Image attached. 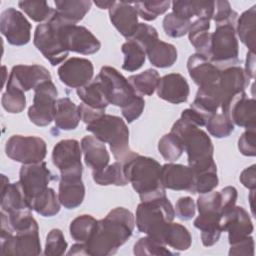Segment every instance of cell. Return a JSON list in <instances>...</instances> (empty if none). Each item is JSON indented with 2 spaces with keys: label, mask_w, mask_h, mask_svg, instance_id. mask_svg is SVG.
I'll return each instance as SVG.
<instances>
[{
  "label": "cell",
  "mask_w": 256,
  "mask_h": 256,
  "mask_svg": "<svg viewBox=\"0 0 256 256\" xmlns=\"http://www.w3.org/2000/svg\"><path fill=\"white\" fill-rule=\"evenodd\" d=\"M170 1H137L133 2L138 15L146 20H155L159 15L164 14L170 7Z\"/></svg>",
  "instance_id": "46"
},
{
  "label": "cell",
  "mask_w": 256,
  "mask_h": 256,
  "mask_svg": "<svg viewBox=\"0 0 256 256\" xmlns=\"http://www.w3.org/2000/svg\"><path fill=\"white\" fill-rule=\"evenodd\" d=\"M161 241L174 250L184 251L190 248L192 236L185 226L172 221L164 228Z\"/></svg>",
  "instance_id": "33"
},
{
  "label": "cell",
  "mask_w": 256,
  "mask_h": 256,
  "mask_svg": "<svg viewBox=\"0 0 256 256\" xmlns=\"http://www.w3.org/2000/svg\"><path fill=\"white\" fill-rule=\"evenodd\" d=\"M60 37L68 51L90 55L99 51L100 41L84 26L64 25L60 28Z\"/></svg>",
  "instance_id": "15"
},
{
  "label": "cell",
  "mask_w": 256,
  "mask_h": 256,
  "mask_svg": "<svg viewBox=\"0 0 256 256\" xmlns=\"http://www.w3.org/2000/svg\"><path fill=\"white\" fill-rule=\"evenodd\" d=\"M67 242L60 229H52L46 236L44 254L46 256H60L66 252Z\"/></svg>",
  "instance_id": "51"
},
{
  "label": "cell",
  "mask_w": 256,
  "mask_h": 256,
  "mask_svg": "<svg viewBox=\"0 0 256 256\" xmlns=\"http://www.w3.org/2000/svg\"><path fill=\"white\" fill-rule=\"evenodd\" d=\"M64 25L53 12L50 19L47 22L39 24L34 32L33 43L35 47L52 66L64 61L69 53L60 37V28Z\"/></svg>",
  "instance_id": "7"
},
{
  "label": "cell",
  "mask_w": 256,
  "mask_h": 256,
  "mask_svg": "<svg viewBox=\"0 0 256 256\" xmlns=\"http://www.w3.org/2000/svg\"><path fill=\"white\" fill-rule=\"evenodd\" d=\"M135 227L133 213L124 208L112 209L103 219L98 220L97 226L85 242L88 255H113L132 235Z\"/></svg>",
  "instance_id": "1"
},
{
  "label": "cell",
  "mask_w": 256,
  "mask_h": 256,
  "mask_svg": "<svg viewBox=\"0 0 256 256\" xmlns=\"http://www.w3.org/2000/svg\"><path fill=\"white\" fill-rule=\"evenodd\" d=\"M30 209L26 195L19 181L9 183L8 178L2 175L1 187V211L12 214Z\"/></svg>",
  "instance_id": "25"
},
{
  "label": "cell",
  "mask_w": 256,
  "mask_h": 256,
  "mask_svg": "<svg viewBox=\"0 0 256 256\" xmlns=\"http://www.w3.org/2000/svg\"><path fill=\"white\" fill-rule=\"evenodd\" d=\"M220 193V198H221V216L232 209L237 201V190L233 186H226L224 187Z\"/></svg>",
  "instance_id": "57"
},
{
  "label": "cell",
  "mask_w": 256,
  "mask_h": 256,
  "mask_svg": "<svg viewBox=\"0 0 256 256\" xmlns=\"http://www.w3.org/2000/svg\"><path fill=\"white\" fill-rule=\"evenodd\" d=\"M123 164L124 173L141 201H149L166 196L161 184V165L154 158L134 152Z\"/></svg>",
  "instance_id": "2"
},
{
  "label": "cell",
  "mask_w": 256,
  "mask_h": 256,
  "mask_svg": "<svg viewBox=\"0 0 256 256\" xmlns=\"http://www.w3.org/2000/svg\"><path fill=\"white\" fill-rule=\"evenodd\" d=\"M161 184L165 189L175 191H189L192 193L194 185V171L190 166L166 163L161 167Z\"/></svg>",
  "instance_id": "20"
},
{
  "label": "cell",
  "mask_w": 256,
  "mask_h": 256,
  "mask_svg": "<svg viewBox=\"0 0 256 256\" xmlns=\"http://www.w3.org/2000/svg\"><path fill=\"white\" fill-rule=\"evenodd\" d=\"M250 78L240 66H230L221 69L218 89L221 96V106H224L233 96L243 92L249 85Z\"/></svg>",
  "instance_id": "21"
},
{
  "label": "cell",
  "mask_w": 256,
  "mask_h": 256,
  "mask_svg": "<svg viewBox=\"0 0 256 256\" xmlns=\"http://www.w3.org/2000/svg\"><path fill=\"white\" fill-rule=\"evenodd\" d=\"M94 3L100 9H110L115 3V1H95Z\"/></svg>",
  "instance_id": "63"
},
{
  "label": "cell",
  "mask_w": 256,
  "mask_h": 256,
  "mask_svg": "<svg viewBox=\"0 0 256 256\" xmlns=\"http://www.w3.org/2000/svg\"><path fill=\"white\" fill-rule=\"evenodd\" d=\"M128 40H132L137 43L146 53V51L159 40L157 30L148 24L139 23L136 31L132 35V37Z\"/></svg>",
  "instance_id": "50"
},
{
  "label": "cell",
  "mask_w": 256,
  "mask_h": 256,
  "mask_svg": "<svg viewBox=\"0 0 256 256\" xmlns=\"http://www.w3.org/2000/svg\"><path fill=\"white\" fill-rule=\"evenodd\" d=\"M18 6L35 22H47L52 16L54 9L46 1H19Z\"/></svg>",
  "instance_id": "45"
},
{
  "label": "cell",
  "mask_w": 256,
  "mask_h": 256,
  "mask_svg": "<svg viewBox=\"0 0 256 256\" xmlns=\"http://www.w3.org/2000/svg\"><path fill=\"white\" fill-rule=\"evenodd\" d=\"M206 128L215 138L228 137L234 131L232 122L222 113H215L206 122Z\"/></svg>",
  "instance_id": "49"
},
{
  "label": "cell",
  "mask_w": 256,
  "mask_h": 256,
  "mask_svg": "<svg viewBox=\"0 0 256 256\" xmlns=\"http://www.w3.org/2000/svg\"><path fill=\"white\" fill-rule=\"evenodd\" d=\"M175 216L183 221H188L195 216L196 204L194 200L189 196L180 197L174 207Z\"/></svg>",
  "instance_id": "55"
},
{
  "label": "cell",
  "mask_w": 256,
  "mask_h": 256,
  "mask_svg": "<svg viewBox=\"0 0 256 256\" xmlns=\"http://www.w3.org/2000/svg\"><path fill=\"white\" fill-rule=\"evenodd\" d=\"M57 73L63 84L79 89L92 81L94 67L92 62L86 58L72 57L59 66Z\"/></svg>",
  "instance_id": "17"
},
{
  "label": "cell",
  "mask_w": 256,
  "mask_h": 256,
  "mask_svg": "<svg viewBox=\"0 0 256 256\" xmlns=\"http://www.w3.org/2000/svg\"><path fill=\"white\" fill-rule=\"evenodd\" d=\"M210 29V20L205 18H197L194 22L191 23L188 37L192 46L195 48L197 53L208 58L210 43H211V34Z\"/></svg>",
  "instance_id": "32"
},
{
  "label": "cell",
  "mask_w": 256,
  "mask_h": 256,
  "mask_svg": "<svg viewBox=\"0 0 256 256\" xmlns=\"http://www.w3.org/2000/svg\"><path fill=\"white\" fill-rule=\"evenodd\" d=\"M2 107L9 113H20L26 107V97L22 90L6 87L1 98Z\"/></svg>",
  "instance_id": "48"
},
{
  "label": "cell",
  "mask_w": 256,
  "mask_h": 256,
  "mask_svg": "<svg viewBox=\"0 0 256 256\" xmlns=\"http://www.w3.org/2000/svg\"><path fill=\"white\" fill-rule=\"evenodd\" d=\"M53 179L54 176L44 161L23 164L19 171V182L24 190L28 204L32 199L43 193Z\"/></svg>",
  "instance_id": "14"
},
{
  "label": "cell",
  "mask_w": 256,
  "mask_h": 256,
  "mask_svg": "<svg viewBox=\"0 0 256 256\" xmlns=\"http://www.w3.org/2000/svg\"><path fill=\"white\" fill-rule=\"evenodd\" d=\"M76 92L82 103L92 108L105 110L106 107L109 105L102 85L97 78L92 80L87 85L77 89Z\"/></svg>",
  "instance_id": "36"
},
{
  "label": "cell",
  "mask_w": 256,
  "mask_h": 256,
  "mask_svg": "<svg viewBox=\"0 0 256 256\" xmlns=\"http://www.w3.org/2000/svg\"><path fill=\"white\" fill-rule=\"evenodd\" d=\"M238 13L231 8V5L226 0L215 1V9L212 19L215 25L222 24H236Z\"/></svg>",
  "instance_id": "52"
},
{
  "label": "cell",
  "mask_w": 256,
  "mask_h": 256,
  "mask_svg": "<svg viewBox=\"0 0 256 256\" xmlns=\"http://www.w3.org/2000/svg\"><path fill=\"white\" fill-rule=\"evenodd\" d=\"M80 145L85 164L92 171L101 170L108 165L110 155L104 142L100 141L94 135H87L82 138Z\"/></svg>",
  "instance_id": "26"
},
{
  "label": "cell",
  "mask_w": 256,
  "mask_h": 256,
  "mask_svg": "<svg viewBox=\"0 0 256 256\" xmlns=\"http://www.w3.org/2000/svg\"><path fill=\"white\" fill-rule=\"evenodd\" d=\"M121 51L124 54V61L122 64L123 70L134 72L143 66L146 59V53L137 43L128 40L122 45Z\"/></svg>",
  "instance_id": "41"
},
{
  "label": "cell",
  "mask_w": 256,
  "mask_h": 256,
  "mask_svg": "<svg viewBox=\"0 0 256 256\" xmlns=\"http://www.w3.org/2000/svg\"><path fill=\"white\" fill-rule=\"evenodd\" d=\"M60 201L54 189L48 187L43 193L29 202V207L43 217H52L60 211Z\"/></svg>",
  "instance_id": "38"
},
{
  "label": "cell",
  "mask_w": 256,
  "mask_h": 256,
  "mask_svg": "<svg viewBox=\"0 0 256 256\" xmlns=\"http://www.w3.org/2000/svg\"><path fill=\"white\" fill-rule=\"evenodd\" d=\"M221 215L214 212H202L194 220V226L201 232V241L205 247L216 244L223 232L220 226Z\"/></svg>",
  "instance_id": "29"
},
{
  "label": "cell",
  "mask_w": 256,
  "mask_h": 256,
  "mask_svg": "<svg viewBox=\"0 0 256 256\" xmlns=\"http://www.w3.org/2000/svg\"><path fill=\"white\" fill-rule=\"evenodd\" d=\"M181 118L191 122L192 124L198 126V127H203L206 125L207 119L198 111L194 110L193 108H187L182 111L181 113Z\"/></svg>",
  "instance_id": "60"
},
{
  "label": "cell",
  "mask_w": 256,
  "mask_h": 256,
  "mask_svg": "<svg viewBox=\"0 0 256 256\" xmlns=\"http://www.w3.org/2000/svg\"><path fill=\"white\" fill-rule=\"evenodd\" d=\"M229 255H244V256H253L254 255V240L249 235L244 239L237 241L233 244H230Z\"/></svg>",
  "instance_id": "56"
},
{
  "label": "cell",
  "mask_w": 256,
  "mask_h": 256,
  "mask_svg": "<svg viewBox=\"0 0 256 256\" xmlns=\"http://www.w3.org/2000/svg\"><path fill=\"white\" fill-rule=\"evenodd\" d=\"M45 81H51V74L44 66L37 64L16 65L11 69L6 87L17 88L25 92L35 89Z\"/></svg>",
  "instance_id": "18"
},
{
  "label": "cell",
  "mask_w": 256,
  "mask_h": 256,
  "mask_svg": "<svg viewBox=\"0 0 256 256\" xmlns=\"http://www.w3.org/2000/svg\"><path fill=\"white\" fill-rule=\"evenodd\" d=\"M156 92L159 98L172 104H180L187 101L190 88L184 76L170 73L160 78Z\"/></svg>",
  "instance_id": "24"
},
{
  "label": "cell",
  "mask_w": 256,
  "mask_h": 256,
  "mask_svg": "<svg viewBox=\"0 0 256 256\" xmlns=\"http://www.w3.org/2000/svg\"><path fill=\"white\" fill-rule=\"evenodd\" d=\"M244 71L250 79H254V77H255V54L253 51L247 52L246 64H245Z\"/></svg>",
  "instance_id": "61"
},
{
  "label": "cell",
  "mask_w": 256,
  "mask_h": 256,
  "mask_svg": "<svg viewBox=\"0 0 256 256\" xmlns=\"http://www.w3.org/2000/svg\"><path fill=\"white\" fill-rule=\"evenodd\" d=\"M133 253L138 256L142 255H175L176 252H171L167 245L163 242L151 237L145 236L140 238L135 244L133 248Z\"/></svg>",
  "instance_id": "43"
},
{
  "label": "cell",
  "mask_w": 256,
  "mask_h": 256,
  "mask_svg": "<svg viewBox=\"0 0 256 256\" xmlns=\"http://www.w3.org/2000/svg\"><path fill=\"white\" fill-rule=\"evenodd\" d=\"M75 139L59 141L52 150V162L60 170V177H82V149Z\"/></svg>",
  "instance_id": "12"
},
{
  "label": "cell",
  "mask_w": 256,
  "mask_h": 256,
  "mask_svg": "<svg viewBox=\"0 0 256 256\" xmlns=\"http://www.w3.org/2000/svg\"><path fill=\"white\" fill-rule=\"evenodd\" d=\"M158 151L165 160L173 162L181 157L184 152V146L174 133L169 132L159 140Z\"/></svg>",
  "instance_id": "42"
},
{
  "label": "cell",
  "mask_w": 256,
  "mask_h": 256,
  "mask_svg": "<svg viewBox=\"0 0 256 256\" xmlns=\"http://www.w3.org/2000/svg\"><path fill=\"white\" fill-rule=\"evenodd\" d=\"M255 175H256V166H255V164H253V165L245 168L241 172L239 180L243 184L244 187H246L250 190H255V188H256Z\"/></svg>",
  "instance_id": "59"
},
{
  "label": "cell",
  "mask_w": 256,
  "mask_h": 256,
  "mask_svg": "<svg viewBox=\"0 0 256 256\" xmlns=\"http://www.w3.org/2000/svg\"><path fill=\"white\" fill-rule=\"evenodd\" d=\"M171 4L174 14L188 20L194 16L211 20L215 9V1L184 0L173 1Z\"/></svg>",
  "instance_id": "30"
},
{
  "label": "cell",
  "mask_w": 256,
  "mask_h": 256,
  "mask_svg": "<svg viewBox=\"0 0 256 256\" xmlns=\"http://www.w3.org/2000/svg\"><path fill=\"white\" fill-rule=\"evenodd\" d=\"M86 130L100 141L108 143L118 162L124 163L134 153L129 147V129L119 116L104 114L96 121L86 125Z\"/></svg>",
  "instance_id": "4"
},
{
  "label": "cell",
  "mask_w": 256,
  "mask_h": 256,
  "mask_svg": "<svg viewBox=\"0 0 256 256\" xmlns=\"http://www.w3.org/2000/svg\"><path fill=\"white\" fill-rule=\"evenodd\" d=\"M5 153L10 159L22 164L37 163L46 157L47 146L37 136L13 135L6 141Z\"/></svg>",
  "instance_id": "10"
},
{
  "label": "cell",
  "mask_w": 256,
  "mask_h": 256,
  "mask_svg": "<svg viewBox=\"0 0 256 256\" xmlns=\"http://www.w3.org/2000/svg\"><path fill=\"white\" fill-rule=\"evenodd\" d=\"M146 56L153 66L167 68L176 62L177 50L174 45L158 40L146 51Z\"/></svg>",
  "instance_id": "35"
},
{
  "label": "cell",
  "mask_w": 256,
  "mask_h": 256,
  "mask_svg": "<svg viewBox=\"0 0 256 256\" xmlns=\"http://www.w3.org/2000/svg\"><path fill=\"white\" fill-rule=\"evenodd\" d=\"M220 226L222 231L228 232L230 244L251 235L254 229L248 212L243 207L236 205L221 216Z\"/></svg>",
  "instance_id": "19"
},
{
  "label": "cell",
  "mask_w": 256,
  "mask_h": 256,
  "mask_svg": "<svg viewBox=\"0 0 256 256\" xmlns=\"http://www.w3.org/2000/svg\"><path fill=\"white\" fill-rule=\"evenodd\" d=\"M92 178L100 186H126L129 183L124 173L123 164L118 161L107 165L101 170L92 171Z\"/></svg>",
  "instance_id": "37"
},
{
  "label": "cell",
  "mask_w": 256,
  "mask_h": 256,
  "mask_svg": "<svg viewBox=\"0 0 256 256\" xmlns=\"http://www.w3.org/2000/svg\"><path fill=\"white\" fill-rule=\"evenodd\" d=\"M67 254L68 255H88L85 243L79 242V243L72 245V247L67 252Z\"/></svg>",
  "instance_id": "62"
},
{
  "label": "cell",
  "mask_w": 256,
  "mask_h": 256,
  "mask_svg": "<svg viewBox=\"0 0 256 256\" xmlns=\"http://www.w3.org/2000/svg\"><path fill=\"white\" fill-rule=\"evenodd\" d=\"M175 211L167 196L149 201H141L136 209V226L138 230L161 241L166 225L173 221ZM162 242V241H161Z\"/></svg>",
  "instance_id": "5"
},
{
  "label": "cell",
  "mask_w": 256,
  "mask_h": 256,
  "mask_svg": "<svg viewBox=\"0 0 256 256\" xmlns=\"http://www.w3.org/2000/svg\"><path fill=\"white\" fill-rule=\"evenodd\" d=\"M221 110L233 125L245 129L256 128L255 99L249 98L245 91L233 96Z\"/></svg>",
  "instance_id": "16"
},
{
  "label": "cell",
  "mask_w": 256,
  "mask_h": 256,
  "mask_svg": "<svg viewBox=\"0 0 256 256\" xmlns=\"http://www.w3.org/2000/svg\"><path fill=\"white\" fill-rule=\"evenodd\" d=\"M219 183L217 176V167L205 169L201 171H194V185L192 189L193 194H204L213 191Z\"/></svg>",
  "instance_id": "44"
},
{
  "label": "cell",
  "mask_w": 256,
  "mask_h": 256,
  "mask_svg": "<svg viewBox=\"0 0 256 256\" xmlns=\"http://www.w3.org/2000/svg\"><path fill=\"white\" fill-rule=\"evenodd\" d=\"M98 220L88 214L79 215L72 220L69 226L70 236L77 242L85 243L92 236Z\"/></svg>",
  "instance_id": "40"
},
{
  "label": "cell",
  "mask_w": 256,
  "mask_h": 256,
  "mask_svg": "<svg viewBox=\"0 0 256 256\" xmlns=\"http://www.w3.org/2000/svg\"><path fill=\"white\" fill-rule=\"evenodd\" d=\"M239 44L236 37V24L216 25L211 34L208 59L219 69L236 66L239 63Z\"/></svg>",
  "instance_id": "6"
},
{
  "label": "cell",
  "mask_w": 256,
  "mask_h": 256,
  "mask_svg": "<svg viewBox=\"0 0 256 256\" xmlns=\"http://www.w3.org/2000/svg\"><path fill=\"white\" fill-rule=\"evenodd\" d=\"M58 91L52 81H45L34 89L33 104L28 108L30 121L40 127L49 125L55 116Z\"/></svg>",
  "instance_id": "9"
},
{
  "label": "cell",
  "mask_w": 256,
  "mask_h": 256,
  "mask_svg": "<svg viewBox=\"0 0 256 256\" xmlns=\"http://www.w3.org/2000/svg\"><path fill=\"white\" fill-rule=\"evenodd\" d=\"M187 70L194 83L199 87L217 84L221 74V69L199 53L192 54L188 58Z\"/></svg>",
  "instance_id": "23"
},
{
  "label": "cell",
  "mask_w": 256,
  "mask_h": 256,
  "mask_svg": "<svg viewBox=\"0 0 256 256\" xmlns=\"http://www.w3.org/2000/svg\"><path fill=\"white\" fill-rule=\"evenodd\" d=\"M31 24L19 10L9 7L0 16V31L9 44L23 46L31 40Z\"/></svg>",
  "instance_id": "13"
},
{
  "label": "cell",
  "mask_w": 256,
  "mask_h": 256,
  "mask_svg": "<svg viewBox=\"0 0 256 256\" xmlns=\"http://www.w3.org/2000/svg\"><path fill=\"white\" fill-rule=\"evenodd\" d=\"M0 248L3 255H39L41 242L38 223L14 233L10 227L1 223Z\"/></svg>",
  "instance_id": "8"
},
{
  "label": "cell",
  "mask_w": 256,
  "mask_h": 256,
  "mask_svg": "<svg viewBox=\"0 0 256 256\" xmlns=\"http://www.w3.org/2000/svg\"><path fill=\"white\" fill-rule=\"evenodd\" d=\"M78 110H79L81 120L86 125L96 121L97 119H99L101 116H103L105 114V110L95 109V108H92V107H90V106H88L84 103H81L78 106Z\"/></svg>",
  "instance_id": "58"
},
{
  "label": "cell",
  "mask_w": 256,
  "mask_h": 256,
  "mask_svg": "<svg viewBox=\"0 0 256 256\" xmlns=\"http://www.w3.org/2000/svg\"><path fill=\"white\" fill-rule=\"evenodd\" d=\"M191 23V20L184 19L171 12L168 13L163 19V29L167 36L179 38L188 33Z\"/></svg>",
  "instance_id": "47"
},
{
  "label": "cell",
  "mask_w": 256,
  "mask_h": 256,
  "mask_svg": "<svg viewBox=\"0 0 256 256\" xmlns=\"http://www.w3.org/2000/svg\"><path fill=\"white\" fill-rule=\"evenodd\" d=\"M54 4V15L65 25H76L92 6L89 0H56Z\"/></svg>",
  "instance_id": "27"
},
{
  "label": "cell",
  "mask_w": 256,
  "mask_h": 256,
  "mask_svg": "<svg viewBox=\"0 0 256 256\" xmlns=\"http://www.w3.org/2000/svg\"><path fill=\"white\" fill-rule=\"evenodd\" d=\"M81 118L78 106L68 97L59 98L56 101L54 121L57 128L70 131L77 128Z\"/></svg>",
  "instance_id": "31"
},
{
  "label": "cell",
  "mask_w": 256,
  "mask_h": 256,
  "mask_svg": "<svg viewBox=\"0 0 256 256\" xmlns=\"http://www.w3.org/2000/svg\"><path fill=\"white\" fill-rule=\"evenodd\" d=\"M96 78L101 83L109 104L122 108L136 95L128 79L111 66H103Z\"/></svg>",
  "instance_id": "11"
},
{
  "label": "cell",
  "mask_w": 256,
  "mask_h": 256,
  "mask_svg": "<svg viewBox=\"0 0 256 256\" xmlns=\"http://www.w3.org/2000/svg\"><path fill=\"white\" fill-rule=\"evenodd\" d=\"M110 21L118 32L127 39H130L138 26V13L133 2L115 1L109 9Z\"/></svg>",
  "instance_id": "22"
},
{
  "label": "cell",
  "mask_w": 256,
  "mask_h": 256,
  "mask_svg": "<svg viewBox=\"0 0 256 256\" xmlns=\"http://www.w3.org/2000/svg\"><path fill=\"white\" fill-rule=\"evenodd\" d=\"M145 107V100L140 95H135L131 101H129L125 106L121 108L123 117L128 123H132L138 119Z\"/></svg>",
  "instance_id": "53"
},
{
  "label": "cell",
  "mask_w": 256,
  "mask_h": 256,
  "mask_svg": "<svg viewBox=\"0 0 256 256\" xmlns=\"http://www.w3.org/2000/svg\"><path fill=\"white\" fill-rule=\"evenodd\" d=\"M255 27H256V5H253L248 10L244 11L236 23V34L241 42L253 51L255 49Z\"/></svg>",
  "instance_id": "34"
},
{
  "label": "cell",
  "mask_w": 256,
  "mask_h": 256,
  "mask_svg": "<svg viewBox=\"0 0 256 256\" xmlns=\"http://www.w3.org/2000/svg\"><path fill=\"white\" fill-rule=\"evenodd\" d=\"M85 197V186L82 178H60L58 198L66 209H75L80 206Z\"/></svg>",
  "instance_id": "28"
},
{
  "label": "cell",
  "mask_w": 256,
  "mask_h": 256,
  "mask_svg": "<svg viewBox=\"0 0 256 256\" xmlns=\"http://www.w3.org/2000/svg\"><path fill=\"white\" fill-rule=\"evenodd\" d=\"M128 81L137 95L150 96L156 91L160 76L157 70L147 69L139 74L131 75Z\"/></svg>",
  "instance_id": "39"
},
{
  "label": "cell",
  "mask_w": 256,
  "mask_h": 256,
  "mask_svg": "<svg viewBox=\"0 0 256 256\" xmlns=\"http://www.w3.org/2000/svg\"><path fill=\"white\" fill-rule=\"evenodd\" d=\"M238 149L245 156L256 155V128H247L238 139Z\"/></svg>",
  "instance_id": "54"
},
{
  "label": "cell",
  "mask_w": 256,
  "mask_h": 256,
  "mask_svg": "<svg viewBox=\"0 0 256 256\" xmlns=\"http://www.w3.org/2000/svg\"><path fill=\"white\" fill-rule=\"evenodd\" d=\"M170 132L181 140L184 151L187 153L188 166L193 171L217 167L213 159V143L208 134L200 127L180 117L173 124Z\"/></svg>",
  "instance_id": "3"
}]
</instances>
